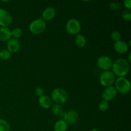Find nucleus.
<instances>
[{"mask_svg": "<svg viewBox=\"0 0 131 131\" xmlns=\"http://www.w3.org/2000/svg\"><path fill=\"white\" fill-rule=\"evenodd\" d=\"M11 58V53L7 49H3L0 51V59L4 61L9 60Z\"/></svg>", "mask_w": 131, "mask_h": 131, "instance_id": "obj_21", "label": "nucleus"}, {"mask_svg": "<svg viewBox=\"0 0 131 131\" xmlns=\"http://www.w3.org/2000/svg\"><path fill=\"white\" fill-rule=\"evenodd\" d=\"M115 84L116 90L121 94L125 95L130 92L131 90L130 82L125 77L118 78L115 80Z\"/></svg>", "mask_w": 131, "mask_h": 131, "instance_id": "obj_2", "label": "nucleus"}, {"mask_svg": "<svg viewBox=\"0 0 131 131\" xmlns=\"http://www.w3.org/2000/svg\"><path fill=\"white\" fill-rule=\"evenodd\" d=\"M51 100L58 104H65L69 99V95L66 91L61 88H56L51 93Z\"/></svg>", "mask_w": 131, "mask_h": 131, "instance_id": "obj_3", "label": "nucleus"}, {"mask_svg": "<svg viewBox=\"0 0 131 131\" xmlns=\"http://www.w3.org/2000/svg\"><path fill=\"white\" fill-rule=\"evenodd\" d=\"M130 56H131V53L130 52H129V55H128V62L129 63H131V59H130Z\"/></svg>", "mask_w": 131, "mask_h": 131, "instance_id": "obj_28", "label": "nucleus"}, {"mask_svg": "<svg viewBox=\"0 0 131 131\" xmlns=\"http://www.w3.org/2000/svg\"><path fill=\"white\" fill-rule=\"evenodd\" d=\"M68 128V124L65 120H59L56 122L54 125V131H67Z\"/></svg>", "mask_w": 131, "mask_h": 131, "instance_id": "obj_16", "label": "nucleus"}, {"mask_svg": "<svg viewBox=\"0 0 131 131\" xmlns=\"http://www.w3.org/2000/svg\"><path fill=\"white\" fill-rule=\"evenodd\" d=\"M115 75L111 70L102 72L99 78L100 84L105 88L112 86L115 83Z\"/></svg>", "mask_w": 131, "mask_h": 131, "instance_id": "obj_5", "label": "nucleus"}, {"mask_svg": "<svg viewBox=\"0 0 131 131\" xmlns=\"http://www.w3.org/2000/svg\"><path fill=\"white\" fill-rule=\"evenodd\" d=\"M124 6L126 8L127 10H130L131 8V1L130 0H125L124 1Z\"/></svg>", "mask_w": 131, "mask_h": 131, "instance_id": "obj_27", "label": "nucleus"}, {"mask_svg": "<svg viewBox=\"0 0 131 131\" xmlns=\"http://www.w3.org/2000/svg\"><path fill=\"white\" fill-rule=\"evenodd\" d=\"M99 110L101 111H106L110 107V104L107 101H104V100H102L101 102L99 103Z\"/></svg>", "mask_w": 131, "mask_h": 131, "instance_id": "obj_22", "label": "nucleus"}, {"mask_svg": "<svg viewBox=\"0 0 131 131\" xmlns=\"http://www.w3.org/2000/svg\"><path fill=\"white\" fill-rule=\"evenodd\" d=\"M12 23V17L6 10L0 8V26L1 27H8Z\"/></svg>", "mask_w": 131, "mask_h": 131, "instance_id": "obj_8", "label": "nucleus"}, {"mask_svg": "<svg viewBox=\"0 0 131 131\" xmlns=\"http://www.w3.org/2000/svg\"><path fill=\"white\" fill-rule=\"evenodd\" d=\"M81 29V26L80 22L78 19L72 18L67 22L66 30L69 34L77 35L79 34Z\"/></svg>", "mask_w": 131, "mask_h": 131, "instance_id": "obj_6", "label": "nucleus"}, {"mask_svg": "<svg viewBox=\"0 0 131 131\" xmlns=\"http://www.w3.org/2000/svg\"><path fill=\"white\" fill-rule=\"evenodd\" d=\"M113 48L115 52L120 54H123L127 52L129 49V46L126 42L120 40L117 42H114Z\"/></svg>", "mask_w": 131, "mask_h": 131, "instance_id": "obj_12", "label": "nucleus"}, {"mask_svg": "<svg viewBox=\"0 0 131 131\" xmlns=\"http://www.w3.org/2000/svg\"><path fill=\"white\" fill-rule=\"evenodd\" d=\"M23 31L20 28H15L11 30V35L12 37L15 39H18V38H20L23 36Z\"/></svg>", "mask_w": 131, "mask_h": 131, "instance_id": "obj_19", "label": "nucleus"}, {"mask_svg": "<svg viewBox=\"0 0 131 131\" xmlns=\"http://www.w3.org/2000/svg\"><path fill=\"white\" fill-rule=\"evenodd\" d=\"M118 92L116 90L115 86H110L106 87L102 93V97L104 101H109L113 100L117 95Z\"/></svg>", "mask_w": 131, "mask_h": 131, "instance_id": "obj_9", "label": "nucleus"}, {"mask_svg": "<svg viewBox=\"0 0 131 131\" xmlns=\"http://www.w3.org/2000/svg\"><path fill=\"white\" fill-rule=\"evenodd\" d=\"M35 93L36 95H37L38 97H41V96L43 95V93H44V90H43V88L42 87H37L35 90Z\"/></svg>", "mask_w": 131, "mask_h": 131, "instance_id": "obj_26", "label": "nucleus"}, {"mask_svg": "<svg viewBox=\"0 0 131 131\" xmlns=\"http://www.w3.org/2000/svg\"><path fill=\"white\" fill-rule=\"evenodd\" d=\"M122 34L120 31H113L111 34V37L112 40H113L115 42H117V41L120 40L121 39Z\"/></svg>", "mask_w": 131, "mask_h": 131, "instance_id": "obj_24", "label": "nucleus"}, {"mask_svg": "<svg viewBox=\"0 0 131 131\" xmlns=\"http://www.w3.org/2000/svg\"><path fill=\"white\" fill-rule=\"evenodd\" d=\"M112 72L118 78L125 77L128 74L130 70V63L127 60L124 58H118L113 61Z\"/></svg>", "mask_w": 131, "mask_h": 131, "instance_id": "obj_1", "label": "nucleus"}, {"mask_svg": "<svg viewBox=\"0 0 131 131\" xmlns=\"http://www.w3.org/2000/svg\"><path fill=\"white\" fill-rule=\"evenodd\" d=\"M122 18L126 21H130L131 20V10L125 9L123 11L122 14Z\"/></svg>", "mask_w": 131, "mask_h": 131, "instance_id": "obj_23", "label": "nucleus"}, {"mask_svg": "<svg viewBox=\"0 0 131 131\" xmlns=\"http://www.w3.org/2000/svg\"><path fill=\"white\" fill-rule=\"evenodd\" d=\"M56 16V10L54 8L49 6L43 10L42 14V19L46 21H50L52 20Z\"/></svg>", "mask_w": 131, "mask_h": 131, "instance_id": "obj_13", "label": "nucleus"}, {"mask_svg": "<svg viewBox=\"0 0 131 131\" xmlns=\"http://www.w3.org/2000/svg\"><path fill=\"white\" fill-rule=\"evenodd\" d=\"M20 42L18 39L11 38L8 41H7L6 43V49L10 52V53H16L20 49Z\"/></svg>", "mask_w": 131, "mask_h": 131, "instance_id": "obj_11", "label": "nucleus"}, {"mask_svg": "<svg viewBox=\"0 0 131 131\" xmlns=\"http://www.w3.org/2000/svg\"><path fill=\"white\" fill-rule=\"evenodd\" d=\"M52 100L49 96L43 95L38 99V104L43 109H49L52 106Z\"/></svg>", "mask_w": 131, "mask_h": 131, "instance_id": "obj_14", "label": "nucleus"}, {"mask_svg": "<svg viewBox=\"0 0 131 131\" xmlns=\"http://www.w3.org/2000/svg\"><path fill=\"white\" fill-rule=\"evenodd\" d=\"M66 113V117L64 120L66 122L67 124L69 125H74L78 122L79 119V113L78 111L71 110Z\"/></svg>", "mask_w": 131, "mask_h": 131, "instance_id": "obj_10", "label": "nucleus"}, {"mask_svg": "<svg viewBox=\"0 0 131 131\" xmlns=\"http://www.w3.org/2000/svg\"><path fill=\"white\" fill-rule=\"evenodd\" d=\"M110 7L112 11L116 12L120 10V4L118 3H111L110 4Z\"/></svg>", "mask_w": 131, "mask_h": 131, "instance_id": "obj_25", "label": "nucleus"}, {"mask_svg": "<svg viewBox=\"0 0 131 131\" xmlns=\"http://www.w3.org/2000/svg\"><path fill=\"white\" fill-rule=\"evenodd\" d=\"M97 64L100 69L102 70L103 71H107V70H110V69H111L113 61L111 58H110L109 56L103 55L99 58L97 61Z\"/></svg>", "mask_w": 131, "mask_h": 131, "instance_id": "obj_7", "label": "nucleus"}, {"mask_svg": "<svg viewBox=\"0 0 131 131\" xmlns=\"http://www.w3.org/2000/svg\"><path fill=\"white\" fill-rule=\"evenodd\" d=\"M75 43L78 47L82 48V47H84L86 44V39L84 35L79 33L75 36Z\"/></svg>", "mask_w": 131, "mask_h": 131, "instance_id": "obj_17", "label": "nucleus"}, {"mask_svg": "<svg viewBox=\"0 0 131 131\" xmlns=\"http://www.w3.org/2000/svg\"><path fill=\"white\" fill-rule=\"evenodd\" d=\"M90 131H101V130H100L99 129H95V128H94V129H92V130H91Z\"/></svg>", "mask_w": 131, "mask_h": 131, "instance_id": "obj_29", "label": "nucleus"}, {"mask_svg": "<svg viewBox=\"0 0 131 131\" xmlns=\"http://www.w3.org/2000/svg\"><path fill=\"white\" fill-rule=\"evenodd\" d=\"M10 125L6 120L0 118V131H10Z\"/></svg>", "mask_w": 131, "mask_h": 131, "instance_id": "obj_20", "label": "nucleus"}, {"mask_svg": "<svg viewBox=\"0 0 131 131\" xmlns=\"http://www.w3.org/2000/svg\"><path fill=\"white\" fill-rule=\"evenodd\" d=\"M46 28V23L41 18L35 19L30 23L29 30L34 35H39L43 33Z\"/></svg>", "mask_w": 131, "mask_h": 131, "instance_id": "obj_4", "label": "nucleus"}, {"mask_svg": "<svg viewBox=\"0 0 131 131\" xmlns=\"http://www.w3.org/2000/svg\"><path fill=\"white\" fill-rule=\"evenodd\" d=\"M51 111H52V115L56 116H60V115L63 111V107L61 105L55 104L52 106Z\"/></svg>", "mask_w": 131, "mask_h": 131, "instance_id": "obj_18", "label": "nucleus"}, {"mask_svg": "<svg viewBox=\"0 0 131 131\" xmlns=\"http://www.w3.org/2000/svg\"><path fill=\"white\" fill-rule=\"evenodd\" d=\"M11 38V30L8 27H0V41L6 42Z\"/></svg>", "mask_w": 131, "mask_h": 131, "instance_id": "obj_15", "label": "nucleus"}]
</instances>
